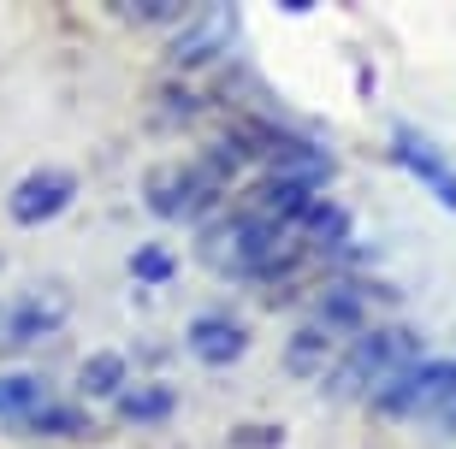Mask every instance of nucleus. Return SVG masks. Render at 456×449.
I'll return each instance as SVG.
<instances>
[{
	"label": "nucleus",
	"instance_id": "4",
	"mask_svg": "<svg viewBox=\"0 0 456 449\" xmlns=\"http://www.w3.org/2000/svg\"><path fill=\"white\" fill-rule=\"evenodd\" d=\"M386 308H397V290L379 278H368V272H344V278H332L314 296V308H308V325H321L326 337H362L379 325V314Z\"/></svg>",
	"mask_w": 456,
	"mask_h": 449
},
{
	"label": "nucleus",
	"instance_id": "11",
	"mask_svg": "<svg viewBox=\"0 0 456 449\" xmlns=\"http://www.w3.org/2000/svg\"><path fill=\"white\" fill-rule=\"evenodd\" d=\"M184 349L202 366H237L249 355V325L232 319V314H196L190 332H184Z\"/></svg>",
	"mask_w": 456,
	"mask_h": 449
},
{
	"label": "nucleus",
	"instance_id": "20",
	"mask_svg": "<svg viewBox=\"0 0 456 449\" xmlns=\"http://www.w3.org/2000/svg\"><path fill=\"white\" fill-rule=\"evenodd\" d=\"M232 449H285V432L279 426H237Z\"/></svg>",
	"mask_w": 456,
	"mask_h": 449
},
{
	"label": "nucleus",
	"instance_id": "12",
	"mask_svg": "<svg viewBox=\"0 0 456 449\" xmlns=\"http://www.w3.org/2000/svg\"><path fill=\"white\" fill-rule=\"evenodd\" d=\"M113 414L125 426H160V420L178 414V390L167 379H149V384H125L113 397Z\"/></svg>",
	"mask_w": 456,
	"mask_h": 449
},
{
	"label": "nucleus",
	"instance_id": "15",
	"mask_svg": "<svg viewBox=\"0 0 456 449\" xmlns=\"http://www.w3.org/2000/svg\"><path fill=\"white\" fill-rule=\"evenodd\" d=\"M125 384H131L125 349H95V355H84V366H77V397L84 402H113Z\"/></svg>",
	"mask_w": 456,
	"mask_h": 449
},
{
	"label": "nucleus",
	"instance_id": "16",
	"mask_svg": "<svg viewBox=\"0 0 456 449\" xmlns=\"http://www.w3.org/2000/svg\"><path fill=\"white\" fill-rule=\"evenodd\" d=\"M42 402H48V379H42V373H30V366H12V373H0V426H18V420H30Z\"/></svg>",
	"mask_w": 456,
	"mask_h": 449
},
{
	"label": "nucleus",
	"instance_id": "8",
	"mask_svg": "<svg viewBox=\"0 0 456 449\" xmlns=\"http://www.w3.org/2000/svg\"><path fill=\"white\" fill-rule=\"evenodd\" d=\"M71 201H77V172L71 166H36V172L18 178V189L6 196V207H12V225L36 231V225L60 219Z\"/></svg>",
	"mask_w": 456,
	"mask_h": 449
},
{
	"label": "nucleus",
	"instance_id": "5",
	"mask_svg": "<svg viewBox=\"0 0 456 449\" xmlns=\"http://www.w3.org/2000/svg\"><path fill=\"white\" fill-rule=\"evenodd\" d=\"M71 319V290L53 278H36L24 284L6 308H0V355H18V349H36L48 337L66 332Z\"/></svg>",
	"mask_w": 456,
	"mask_h": 449
},
{
	"label": "nucleus",
	"instance_id": "10",
	"mask_svg": "<svg viewBox=\"0 0 456 449\" xmlns=\"http://www.w3.org/2000/svg\"><path fill=\"white\" fill-rule=\"evenodd\" d=\"M350 237H355V213L344 207V201H326V196L308 201L303 219H290V225H285V243L303 254V261H326V254H338Z\"/></svg>",
	"mask_w": 456,
	"mask_h": 449
},
{
	"label": "nucleus",
	"instance_id": "13",
	"mask_svg": "<svg viewBox=\"0 0 456 449\" xmlns=\"http://www.w3.org/2000/svg\"><path fill=\"white\" fill-rule=\"evenodd\" d=\"M12 432L24 437H66V444H77V437H95V414H84V402H42L30 420H18Z\"/></svg>",
	"mask_w": 456,
	"mask_h": 449
},
{
	"label": "nucleus",
	"instance_id": "19",
	"mask_svg": "<svg viewBox=\"0 0 456 449\" xmlns=\"http://www.w3.org/2000/svg\"><path fill=\"white\" fill-rule=\"evenodd\" d=\"M427 426H433L439 437H456V379L444 384L439 397H433V408H427Z\"/></svg>",
	"mask_w": 456,
	"mask_h": 449
},
{
	"label": "nucleus",
	"instance_id": "3",
	"mask_svg": "<svg viewBox=\"0 0 456 449\" xmlns=\"http://www.w3.org/2000/svg\"><path fill=\"white\" fill-rule=\"evenodd\" d=\"M225 201V183L208 178L196 160H172V166H154L142 178V207H149L160 225H208Z\"/></svg>",
	"mask_w": 456,
	"mask_h": 449
},
{
	"label": "nucleus",
	"instance_id": "14",
	"mask_svg": "<svg viewBox=\"0 0 456 449\" xmlns=\"http://www.w3.org/2000/svg\"><path fill=\"white\" fill-rule=\"evenodd\" d=\"M332 361H338V337H326L321 325H297L285 337V373L290 379H326Z\"/></svg>",
	"mask_w": 456,
	"mask_h": 449
},
{
	"label": "nucleus",
	"instance_id": "17",
	"mask_svg": "<svg viewBox=\"0 0 456 449\" xmlns=\"http://www.w3.org/2000/svg\"><path fill=\"white\" fill-rule=\"evenodd\" d=\"M125 272H131L142 290H154V284H172V278H178V249H172V243H160V237H154V243H136L131 261H125Z\"/></svg>",
	"mask_w": 456,
	"mask_h": 449
},
{
	"label": "nucleus",
	"instance_id": "2",
	"mask_svg": "<svg viewBox=\"0 0 456 449\" xmlns=\"http://www.w3.org/2000/svg\"><path fill=\"white\" fill-rule=\"evenodd\" d=\"M196 254H202L208 272H220V278H232V284H255L267 272V261L279 254V225H267L255 207H243V213H214L202 225V237H196Z\"/></svg>",
	"mask_w": 456,
	"mask_h": 449
},
{
	"label": "nucleus",
	"instance_id": "7",
	"mask_svg": "<svg viewBox=\"0 0 456 449\" xmlns=\"http://www.w3.org/2000/svg\"><path fill=\"white\" fill-rule=\"evenodd\" d=\"M451 379H456V361L421 355V361H409L403 373H391V379L368 397V408L379 420H415V414H427V408H433V397H439Z\"/></svg>",
	"mask_w": 456,
	"mask_h": 449
},
{
	"label": "nucleus",
	"instance_id": "1",
	"mask_svg": "<svg viewBox=\"0 0 456 449\" xmlns=\"http://www.w3.org/2000/svg\"><path fill=\"white\" fill-rule=\"evenodd\" d=\"M409 361H421V332L403 325V319H379L373 332L350 337L338 349V361L326 366V397L332 402H368Z\"/></svg>",
	"mask_w": 456,
	"mask_h": 449
},
{
	"label": "nucleus",
	"instance_id": "6",
	"mask_svg": "<svg viewBox=\"0 0 456 449\" xmlns=\"http://www.w3.org/2000/svg\"><path fill=\"white\" fill-rule=\"evenodd\" d=\"M237 30H243V12H237L232 0H220V6H196V12L167 36V66L172 71H208L237 42Z\"/></svg>",
	"mask_w": 456,
	"mask_h": 449
},
{
	"label": "nucleus",
	"instance_id": "9",
	"mask_svg": "<svg viewBox=\"0 0 456 449\" xmlns=\"http://www.w3.org/2000/svg\"><path fill=\"white\" fill-rule=\"evenodd\" d=\"M391 160L421 183L444 213H456V166L433 148V136H427V131H415V124H391Z\"/></svg>",
	"mask_w": 456,
	"mask_h": 449
},
{
	"label": "nucleus",
	"instance_id": "18",
	"mask_svg": "<svg viewBox=\"0 0 456 449\" xmlns=\"http://www.w3.org/2000/svg\"><path fill=\"white\" fill-rule=\"evenodd\" d=\"M196 12V6H178V0H149V6H113L118 24H142V30H178L184 18Z\"/></svg>",
	"mask_w": 456,
	"mask_h": 449
}]
</instances>
